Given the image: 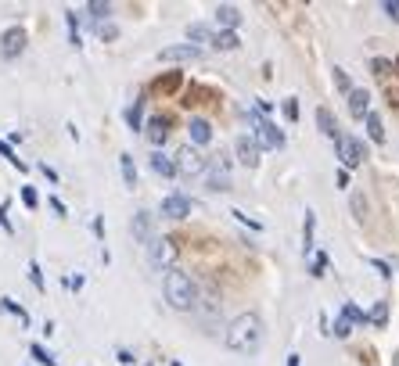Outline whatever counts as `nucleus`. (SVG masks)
<instances>
[{"mask_svg":"<svg viewBox=\"0 0 399 366\" xmlns=\"http://www.w3.org/2000/svg\"><path fill=\"white\" fill-rule=\"evenodd\" d=\"M334 86H339V90L349 97L352 94V83H349V76H345V69H334Z\"/></svg>","mask_w":399,"mask_h":366,"instance_id":"obj_32","label":"nucleus"},{"mask_svg":"<svg viewBox=\"0 0 399 366\" xmlns=\"http://www.w3.org/2000/svg\"><path fill=\"white\" fill-rule=\"evenodd\" d=\"M248 122H252V129H256V137H252V140H256V147L263 151H277V147H284V133H281V129L274 126V122H270V119H263L259 112H256V108H248Z\"/></svg>","mask_w":399,"mask_h":366,"instance_id":"obj_3","label":"nucleus"},{"mask_svg":"<svg viewBox=\"0 0 399 366\" xmlns=\"http://www.w3.org/2000/svg\"><path fill=\"white\" fill-rule=\"evenodd\" d=\"M40 172H44V176H47L51 183H58V172H54V169H47V165H40Z\"/></svg>","mask_w":399,"mask_h":366,"instance_id":"obj_43","label":"nucleus"},{"mask_svg":"<svg viewBox=\"0 0 399 366\" xmlns=\"http://www.w3.org/2000/svg\"><path fill=\"white\" fill-rule=\"evenodd\" d=\"M152 172H158V176H177L173 158H165L162 151H155V155H152Z\"/></svg>","mask_w":399,"mask_h":366,"instance_id":"obj_22","label":"nucleus"},{"mask_svg":"<svg viewBox=\"0 0 399 366\" xmlns=\"http://www.w3.org/2000/svg\"><path fill=\"white\" fill-rule=\"evenodd\" d=\"M349 331H352V319L345 313H339V319H334V338H349Z\"/></svg>","mask_w":399,"mask_h":366,"instance_id":"obj_29","label":"nucleus"},{"mask_svg":"<svg viewBox=\"0 0 399 366\" xmlns=\"http://www.w3.org/2000/svg\"><path fill=\"white\" fill-rule=\"evenodd\" d=\"M317 126H320V133H324V137L339 140V122H334V115L327 112V108H317Z\"/></svg>","mask_w":399,"mask_h":366,"instance_id":"obj_18","label":"nucleus"},{"mask_svg":"<svg viewBox=\"0 0 399 366\" xmlns=\"http://www.w3.org/2000/svg\"><path fill=\"white\" fill-rule=\"evenodd\" d=\"M370 266H374V269H377V273H382V276H385V280H389V276H392V266H389V263H382V258H370Z\"/></svg>","mask_w":399,"mask_h":366,"instance_id":"obj_39","label":"nucleus"},{"mask_svg":"<svg viewBox=\"0 0 399 366\" xmlns=\"http://www.w3.org/2000/svg\"><path fill=\"white\" fill-rule=\"evenodd\" d=\"M29 280H33V288H36V291H44V273H40L36 263H29Z\"/></svg>","mask_w":399,"mask_h":366,"instance_id":"obj_35","label":"nucleus"},{"mask_svg":"<svg viewBox=\"0 0 399 366\" xmlns=\"http://www.w3.org/2000/svg\"><path fill=\"white\" fill-rule=\"evenodd\" d=\"M97 36H101V40H115V36H119V29L112 26V22H101V26H97Z\"/></svg>","mask_w":399,"mask_h":366,"instance_id":"obj_34","label":"nucleus"},{"mask_svg":"<svg viewBox=\"0 0 399 366\" xmlns=\"http://www.w3.org/2000/svg\"><path fill=\"white\" fill-rule=\"evenodd\" d=\"M144 97H137L133 101V108H130V112H126V126H130L133 129V133H140V129H144Z\"/></svg>","mask_w":399,"mask_h":366,"instance_id":"obj_20","label":"nucleus"},{"mask_svg":"<svg viewBox=\"0 0 399 366\" xmlns=\"http://www.w3.org/2000/svg\"><path fill=\"white\" fill-rule=\"evenodd\" d=\"M173 169L180 172V176H202V172L209 169V158H202L198 151H191V147H184L177 155V162H173Z\"/></svg>","mask_w":399,"mask_h":366,"instance_id":"obj_6","label":"nucleus"},{"mask_svg":"<svg viewBox=\"0 0 399 366\" xmlns=\"http://www.w3.org/2000/svg\"><path fill=\"white\" fill-rule=\"evenodd\" d=\"M313 230H317V215L306 212V226H302V251H313Z\"/></svg>","mask_w":399,"mask_h":366,"instance_id":"obj_23","label":"nucleus"},{"mask_svg":"<svg viewBox=\"0 0 399 366\" xmlns=\"http://www.w3.org/2000/svg\"><path fill=\"white\" fill-rule=\"evenodd\" d=\"M230 215H234V219H238V223H248V230H263V226H259L256 219H248V215H245V212H238V208H234V212H230Z\"/></svg>","mask_w":399,"mask_h":366,"instance_id":"obj_38","label":"nucleus"},{"mask_svg":"<svg viewBox=\"0 0 399 366\" xmlns=\"http://www.w3.org/2000/svg\"><path fill=\"white\" fill-rule=\"evenodd\" d=\"M202 58V47H195V43H177V47H165L158 54V61H195Z\"/></svg>","mask_w":399,"mask_h":366,"instance_id":"obj_10","label":"nucleus"},{"mask_svg":"<svg viewBox=\"0 0 399 366\" xmlns=\"http://www.w3.org/2000/svg\"><path fill=\"white\" fill-rule=\"evenodd\" d=\"M324 269H327V255L320 251L317 258H313V266H309V273H313V276H324Z\"/></svg>","mask_w":399,"mask_h":366,"instance_id":"obj_33","label":"nucleus"},{"mask_svg":"<svg viewBox=\"0 0 399 366\" xmlns=\"http://www.w3.org/2000/svg\"><path fill=\"white\" fill-rule=\"evenodd\" d=\"M238 162L248 165V169H256V165H259V147H256V140H248V137L238 140Z\"/></svg>","mask_w":399,"mask_h":366,"instance_id":"obj_14","label":"nucleus"},{"mask_svg":"<svg viewBox=\"0 0 399 366\" xmlns=\"http://www.w3.org/2000/svg\"><path fill=\"white\" fill-rule=\"evenodd\" d=\"M119 169H122V183L126 187H137V165H133V155H126V151H122V155H119Z\"/></svg>","mask_w":399,"mask_h":366,"instance_id":"obj_19","label":"nucleus"},{"mask_svg":"<svg viewBox=\"0 0 399 366\" xmlns=\"http://www.w3.org/2000/svg\"><path fill=\"white\" fill-rule=\"evenodd\" d=\"M144 248H148V258H152V266H165V273H170L173 269V263H177V244L170 241V237H152V241L148 244H144Z\"/></svg>","mask_w":399,"mask_h":366,"instance_id":"obj_5","label":"nucleus"},{"mask_svg":"<svg viewBox=\"0 0 399 366\" xmlns=\"http://www.w3.org/2000/svg\"><path fill=\"white\" fill-rule=\"evenodd\" d=\"M385 319H389V301H377V306L367 313V323H377V327H385Z\"/></svg>","mask_w":399,"mask_h":366,"instance_id":"obj_24","label":"nucleus"},{"mask_svg":"<svg viewBox=\"0 0 399 366\" xmlns=\"http://www.w3.org/2000/svg\"><path fill=\"white\" fill-rule=\"evenodd\" d=\"M22 201H26L29 208H36V190H33V187H22Z\"/></svg>","mask_w":399,"mask_h":366,"instance_id":"obj_40","label":"nucleus"},{"mask_svg":"<svg viewBox=\"0 0 399 366\" xmlns=\"http://www.w3.org/2000/svg\"><path fill=\"white\" fill-rule=\"evenodd\" d=\"M263 334H266L263 316H259V313H241L238 319H230V327H227L223 341H227V349H230V352L252 356V352H259Z\"/></svg>","mask_w":399,"mask_h":366,"instance_id":"obj_1","label":"nucleus"},{"mask_svg":"<svg viewBox=\"0 0 399 366\" xmlns=\"http://www.w3.org/2000/svg\"><path fill=\"white\" fill-rule=\"evenodd\" d=\"M284 115H288L291 122L299 119V104H295V97H288V101H284Z\"/></svg>","mask_w":399,"mask_h":366,"instance_id":"obj_37","label":"nucleus"},{"mask_svg":"<svg viewBox=\"0 0 399 366\" xmlns=\"http://www.w3.org/2000/svg\"><path fill=\"white\" fill-rule=\"evenodd\" d=\"M29 356L36 359V363H44V366H58V359L44 349V344H33V349H29Z\"/></svg>","mask_w":399,"mask_h":366,"instance_id":"obj_26","label":"nucleus"},{"mask_svg":"<svg viewBox=\"0 0 399 366\" xmlns=\"http://www.w3.org/2000/svg\"><path fill=\"white\" fill-rule=\"evenodd\" d=\"M65 22H69V43L79 47V18H76V11H65Z\"/></svg>","mask_w":399,"mask_h":366,"instance_id":"obj_28","label":"nucleus"},{"mask_svg":"<svg viewBox=\"0 0 399 366\" xmlns=\"http://www.w3.org/2000/svg\"><path fill=\"white\" fill-rule=\"evenodd\" d=\"M140 133H144V137H148V140L158 147V144H165V140H170V119L155 115V119H148V126H144Z\"/></svg>","mask_w":399,"mask_h":366,"instance_id":"obj_11","label":"nucleus"},{"mask_svg":"<svg viewBox=\"0 0 399 366\" xmlns=\"http://www.w3.org/2000/svg\"><path fill=\"white\" fill-rule=\"evenodd\" d=\"M0 306H4L11 316H18V323H29V313H26L22 306H18V301H11V298H0Z\"/></svg>","mask_w":399,"mask_h":366,"instance_id":"obj_27","label":"nucleus"},{"mask_svg":"<svg viewBox=\"0 0 399 366\" xmlns=\"http://www.w3.org/2000/svg\"><path fill=\"white\" fill-rule=\"evenodd\" d=\"M349 115L352 119H367L370 115V94L367 90H356V86H352V94H349Z\"/></svg>","mask_w":399,"mask_h":366,"instance_id":"obj_12","label":"nucleus"},{"mask_svg":"<svg viewBox=\"0 0 399 366\" xmlns=\"http://www.w3.org/2000/svg\"><path fill=\"white\" fill-rule=\"evenodd\" d=\"M187 40L198 47L202 40H213V29H209V26H187Z\"/></svg>","mask_w":399,"mask_h":366,"instance_id":"obj_25","label":"nucleus"},{"mask_svg":"<svg viewBox=\"0 0 399 366\" xmlns=\"http://www.w3.org/2000/svg\"><path fill=\"white\" fill-rule=\"evenodd\" d=\"M209 190H230V162L220 158H209Z\"/></svg>","mask_w":399,"mask_h":366,"instance_id":"obj_9","label":"nucleus"},{"mask_svg":"<svg viewBox=\"0 0 399 366\" xmlns=\"http://www.w3.org/2000/svg\"><path fill=\"white\" fill-rule=\"evenodd\" d=\"M0 155H4V158H8V162H11V165H15L18 172H26V162H22V158H18V155H15V151H11V147H8L4 140H0Z\"/></svg>","mask_w":399,"mask_h":366,"instance_id":"obj_30","label":"nucleus"},{"mask_svg":"<svg viewBox=\"0 0 399 366\" xmlns=\"http://www.w3.org/2000/svg\"><path fill=\"white\" fill-rule=\"evenodd\" d=\"M112 8L108 4H90V18H104V15H108Z\"/></svg>","mask_w":399,"mask_h":366,"instance_id":"obj_41","label":"nucleus"},{"mask_svg":"<svg viewBox=\"0 0 399 366\" xmlns=\"http://www.w3.org/2000/svg\"><path fill=\"white\" fill-rule=\"evenodd\" d=\"M382 11L396 22V26H399V0H385V4H382Z\"/></svg>","mask_w":399,"mask_h":366,"instance_id":"obj_36","label":"nucleus"},{"mask_svg":"<svg viewBox=\"0 0 399 366\" xmlns=\"http://www.w3.org/2000/svg\"><path fill=\"white\" fill-rule=\"evenodd\" d=\"M0 226H4L8 233H15V230H11V219H8V205H0Z\"/></svg>","mask_w":399,"mask_h":366,"instance_id":"obj_42","label":"nucleus"},{"mask_svg":"<svg viewBox=\"0 0 399 366\" xmlns=\"http://www.w3.org/2000/svg\"><path fill=\"white\" fill-rule=\"evenodd\" d=\"M173 366H184V363H173Z\"/></svg>","mask_w":399,"mask_h":366,"instance_id":"obj_45","label":"nucleus"},{"mask_svg":"<svg viewBox=\"0 0 399 366\" xmlns=\"http://www.w3.org/2000/svg\"><path fill=\"white\" fill-rule=\"evenodd\" d=\"M367 137L374 140V144H385V122H382V115H367Z\"/></svg>","mask_w":399,"mask_h":366,"instance_id":"obj_21","label":"nucleus"},{"mask_svg":"<svg viewBox=\"0 0 399 366\" xmlns=\"http://www.w3.org/2000/svg\"><path fill=\"white\" fill-rule=\"evenodd\" d=\"M22 51H26V29L11 26L4 36H0V58H4V61H15Z\"/></svg>","mask_w":399,"mask_h":366,"instance_id":"obj_7","label":"nucleus"},{"mask_svg":"<svg viewBox=\"0 0 399 366\" xmlns=\"http://www.w3.org/2000/svg\"><path fill=\"white\" fill-rule=\"evenodd\" d=\"M342 313H345L352 323H367V313H364L360 306H352V301H345V306H342Z\"/></svg>","mask_w":399,"mask_h":366,"instance_id":"obj_31","label":"nucleus"},{"mask_svg":"<svg viewBox=\"0 0 399 366\" xmlns=\"http://www.w3.org/2000/svg\"><path fill=\"white\" fill-rule=\"evenodd\" d=\"M209 43H213L216 51H238V47H241V40H238V33H227V29L213 33V40H209Z\"/></svg>","mask_w":399,"mask_h":366,"instance_id":"obj_16","label":"nucleus"},{"mask_svg":"<svg viewBox=\"0 0 399 366\" xmlns=\"http://www.w3.org/2000/svg\"><path fill=\"white\" fill-rule=\"evenodd\" d=\"M162 294H165V301L177 309V313H187V309H195L198 306V288H195V280L187 276L184 269H170L165 273V280H162Z\"/></svg>","mask_w":399,"mask_h":366,"instance_id":"obj_2","label":"nucleus"},{"mask_svg":"<svg viewBox=\"0 0 399 366\" xmlns=\"http://www.w3.org/2000/svg\"><path fill=\"white\" fill-rule=\"evenodd\" d=\"M152 226H155V215H152V212H137V215H133V233H137V241L148 244V241H152Z\"/></svg>","mask_w":399,"mask_h":366,"instance_id":"obj_15","label":"nucleus"},{"mask_svg":"<svg viewBox=\"0 0 399 366\" xmlns=\"http://www.w3.org/2000/svg\"><path fill=\"white\" fill-rule=\"evenodd\" d=\"M158 215H162V219H187V215H191V198H184V194H170V198H162Z\"/></svg>","mask_w":399,"mask_h":366,"instance_id":"obj_8","label":"nucleus"},{"mask_svg":"<svg viewBox=\"0 0 399 366\" xmlns=\"http://www.w3.org/2000/svg\"><path fill=\"white\" fill-rule=\"evenodd\" d=\"M334 151H339V162H342L345 172L356 169V165H364V158H367V147L356 140V137H349V133H339V140H334Z\"/></svg>","mask_w":399,"mask_h":366,"instance_id":"obj_4","label":"nucleus"},{"mask_svg":"<svg viewBox=\"0 0 399 366\" xmlns=\"http://www.w3.org/2000/svg\"><path fill=\"white\" fill-rule=\"evenodd\" d=\"M288 366H299V356H288Z\"/></svg>","mask_w":399,"mask_h":366,"instance_id":"obj_44","label":"nucleus"},{"mask_svg":"<svg viewBox=\"0 0 399 366\" xmlns=\"http://www.w3.org/2000/svg\"><path fill=\"white\" fill-rule=\"evenodd\" d=\"M187 133H191V140H195V144H209V140H213V126H209L205 119H191Z\"/></svg>","mask_w":399,"mask_h":366,"instance_id":"obj_17","label":"nucleus"},{"mask_svg":"<svg viewBox=\"0 0 399 366\" xmlns=\"http://www.w3.org/2000/svg\"><path fill=\"white\" fill-rule=\"evenodd\" d=\"M216 22H220L227 33H234V29L241 26V11H238L234 4H220V8H216Z\"/></svg>","mask_w":399,"mask_h":366,"instance_id":"obj_13","label":"nucleus"}]
</instances>
